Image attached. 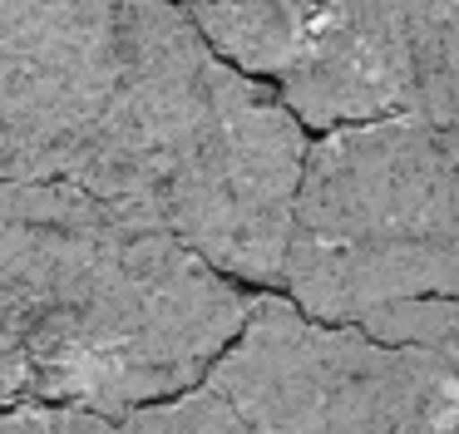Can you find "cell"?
Wrapping results in <instances>:
<instances>
[{
    "instance_id": "4",
    "label": "cell",
    "mask_w": 459,
    "mask_h": 434,
    "mask_svg": "<svg viewBox=\"0 0 459 434\" xmlns=\"http://www.w3.org/2000/svg\"><path fill=\"white\" fill-rule=\"evenodd\" d=\"M307 158L311 143L297 108L262 89L257 74L228 65L159 217L218 272L281 286Z\"/></svg>"
},
{
    "instance_id": "8",
    "label": "cell",
    "mask_w": 459,
    "mask_h": 434,
    "mask_svg": "<svg viewBox=\"0 0 459 434\" xmlns=\"http://www.w3.org/2000/svg\"><path fill=\"white\" fill-rule=\"evenodd\" d=\"M420 118L459 163V0H420Z\"/></svg>"
},
{
    "instance_id": "2",
    "label": "cell",
    "mask_w": 459,
    "mask_h": 434,
    "mask_svg": "<svg viewBox=\"0 0 459 434\" xmlns=\"http://www.w3.org/2000/svg\"><path fill=\"white\" fill-rule=\"evenodd\" d=\"M281 286L336 326L459 296V163L429 118L346 124L311 143Z\"/></svg>"
},
{
    "instance_id": "10",
    "label": "cell",
    "mask_w": 459,
    "mask_h": 434,
    "mask_svg": "<svg viewBox=\"0 0 459 434\" xmlns=\"http://www.w3.org/2000/svg\"><path fill=\"white\" fill-rule=\"evenodd\" d=\"M370 335L380 341H410V345H429L439 351L449 365L459 370V296H420V301H400L385 311L366 316Z\"/></svg>"
},
{
    "instance_id": "6",
    "label": "cell",
    "mask_w": 459,
    "mask_h": 434,
    "mask_svg": "<svg viewBox=\"0 0 459 434\" xmlns=\"http://www.w3.org/2000/svg\"><path fill=\"white\" fill-rule=\"evenodd\" d=\"M277 94L321 134L420 114V0H321Z\"/></svg>"
},
{
    "instance_id": "5",
    "label": "cell",
    "mask_w": 459,
    "mask_h": 434,
    "mask_svg": "<svg viewBox=\"0 0 459 434\" xmlns=\"http://www.w3.org/2000/svg\"><path fill=\"white\" fill-rule=\"evenodd\" d=\"M124 59V0H0V168L60 178Z\"/></svg>"
},
{
    "instance_id": "7",
    "label": "cell",
    "mask_w": 459,
    "mask_h": 434,
    "mask_svg": "<svg viewBox=\"0 0 459 434\" xmlns=\"http://www.w3.org/2000/svg\"><path fill=\"white\" fill-rule=\"evenodd\" d=\"M198 30L247 74H281L321 0H178Z\"/></svg>"
},
{
    "instance_id": "11",
    "label": "cell",
    "mask_w": 459,
    "mask_h": 434,
    "mask_svg": "<svg viewBox=\"0 0 459 434\" xmlns=\"http://www.w3.org/2000/svg\"><path fill=\"white\" fill-rule=\"evenodd\" d=\"M5 434H129L124 414H100L84 404H5Z\"/></svg>"
},
{
    "instance_id": "9",
    "label": "cell",
    "mask_w": 459,
    "mask_h": 434,
    "mask_svg": "<svg viewBox=\"0 0 459 434\" xmlns=\"http://www.w3.org/2000/svg\"><path fill=\"white\" fill-rule=\"evenodd\" d=\"M124 430L129 434H257L232 410V400H222L212 385H193V390L173 395V400L124 414Z\"/></svg>"
},
{
    "instance_id": "3",
    "label": "cell",
    "mask_w": 459,
    "mask_h": 434,
    "mask_svg": "<svg viewBox=\"0 0 459 434\" xmlns=\"http://www.w3.org/2000/svg\"><path fill=\"white\" fill-rule=\"evenodd\" d=\"M208 385L257 434H459V370L429 345L257 296Z\"/></svg>"
},
{
    "instance_id": "1",
    "label": "cell",
    "mask_w": 459,
    "mask_h": 434,
    "mask_svg": "<svg viewBox=\"0 0 459 434\" xmlns=\"http://www.w3.org/2000/svg\"><path fill=\"white\" fill-rule=\"evenodd\" d=\"M252 301L153 213L60 178L0 193L5 404L173 400L222 360Z\"/></svg>"
}]
</instances>
